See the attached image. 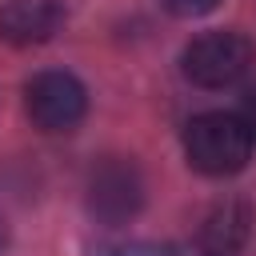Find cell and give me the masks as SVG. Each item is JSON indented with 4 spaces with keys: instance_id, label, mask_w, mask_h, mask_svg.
I'll list each match as a JSON object with an SVG mask.
<instances>
[{
    "instance_id": "obj_1",
    "label": "cell",
    "mask_w": 256,
    "mask_h": 256,
    "mask_svg": "<svg viewBox=\"0 0 256 256\" xmlns=\"http://www.w3.org/2000/svg\"><path fill=\"white\" fill-rule=\"evenodd\" d=\"M256 148V132L240 112H200L184 128V156L204 176H236Z\"/></svg>"
},
{
    "instance_id": "obj_2",
    "label": "cell",
    "mask_w": 256,
    "mask_h": 256,
    "mask_svg": "<svg viewBox=\"0 0 256 256\" xmlns=\"http://www.w3.org/2000/svg\"><path fill=\"white\" fill-rule=\"evenodd\" d=\"M252 60L256 48L244 32H204L184 48L180 68L196 88H232L248 76Z\"/></svg>"
},
{
    "instance_id": "obj_3",
    "label": "cell",
    "mask_w": 256,
    "mask_h": 256,
    "mask_svg": "<svg viewBox=\"0 0 256 256\" xmlns=\"http://www.w3.org/2000/svg\"><path fill=\"white\" fill-rule=\"evenodd\" d=\"M84 204L108 228L128 224L144 208V176H140V168L128 156L96 160L92 172H88V184H84Z\"/></svg>"
},
{
    "instance_id": "obj_4",
    "label": "cell",
    "mask_w": 256,
    "mask_h": 256,
    "mask_svg": "<svg viewBox=\"0 0 256 256\" xmlns=\"http://www.w3.org/2000/svg\"><path fill=\"white\" fill-rule=\"evenodd\" d=\"M24 108L40 132H72L88 112V88L72 72L48 68L24 84Z\"/></svg>"
},
{
    "instance_id": "obj_5",
    "label": "cell",
    "mask_w": 256,
    "mask_h": 256,
    "mask_svg": "<svg viewBox=\"0 0 256 256\" xmlns=\"http://www.w3.org/2000/svg\"><path fill=\"white\" fill-rule=\"evenodd\" d=\"M252 204L240 200V196H228L220 204L208 208V216L200 220V232H196V252L200 256H240L248 248V236H252Z\"/></svg>"
},
{
    "instance_id": "obj_6",
    "label": "cell",
    "mask_w": 256,
    "mask_h": 256,
    "mask_svg": "<svg viewBox=\"0 0 256 256\" xmlns=\"http://www.w3.org/2000/svg\"><path fill=\"white\" fill-rule=\"evenodd\" d=\"M64 24V0H4L0 4V40L16 48L44 44Z\"/></svg>"
},
{
    "instance_id": "obj_7",
    "label": "cell",
    "mask_w": 256,
    "mask_h": 256,
    "mask_svg": "<svg viewBox=\"0 0 256 256\" xmlns=\"http://www.w3.org/2000/svg\"><path fill=\"white\" fill-rule=\"evenodd\" d=\"M92 256H180L176 248H168V244H100Z\"/></svg>"
},
{
    "instance_id": "obj_8",
    "label": "cell",
    "mask_w": 256,
    "mask_h": 256,
    "mask_svg": "<svg viewBox=\"0 0 256 256\" xmlns=\"http://www.w3.org/2000/svg\"><path fill=\"white\" fill-rule=\"evenodd\" d=\"M172 16H204V12H212L220 0H160Z\"/></svg>"
},
{
    "instance_id": "obj_9",
    "label": "cell",
    "mask_w": 256,
    "mask_h": 256,
    "mask_svg": "<svg viewBox=\"0 0 256 256\" xmlns=\"http://www.w3.org/2000/svg\"><path fill=\"white\" fill-rule=\"evenodd\" d=\"M244 120H248V128L256 132V88H248V96H244V112H240Z\"/></svg>"
},
{
    "instance_id": "obj_10",
    "label": "cell",
    "mask_w": 256,
    "mask_h": 256,
    "mask_svg": "<svg viewBox=\"0 0 256 256\" xmlns=\"http://www.w3.org/2000/svg\"><path fill=\"white\" fill-rule=\"evenodd\" d=\"M4 248H8V224L0 220V256H4Z\"/></svg>"
}]
</instances>
